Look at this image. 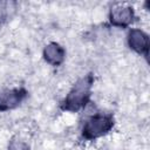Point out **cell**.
I'll list each match as a JSON object with an SVG mask.
<instances>
[{"label":"cell","mask_w":150,"mask_h":150,"mask_svg":"<svg viewBox=\"0 0 150 150\" xmlns=\"http://www.w3.org/2000/svg\"><path fill=\"white\" fill-rule=\"evenodd\" d=\"M136 9L130 4L117 2L114 4L107 14L108 23L118 29H129L136 21Z\"/></svg>","instance_id":"cell-3"},{"label":"cell","mask_w":150,"mask_h":150,"mask_svg":"<svg viewBox=\"0 0 150 150\" xmlns=\"http://www.w3.org/2000/svg\"><path fill=\"white\" fill-rule=\"evenodd\" d=\"M28 97V90L22 86L0 88V112L18 109Z\"/></svg>","instance_id":"cell-4"},{"label":"cell","mask_w":150,"mask_h":150,"mask_svg":"<svg viewBox=\"0 0 150 150\" xmlns=\"http://www.w3.org/2000/svg\"><path fill=\"white\" fill-rule=\"evenodd\" d=\"M95 83V75L88 73L80 76L68 89L67 94L60 102V109L63 112L76 114L84 111L91 103L93 88Z\"/></svg>","instance_id":"cell-1"},{"label":"cell","mask_w":150,"mask_h":150,"mask_svg":"<svg viewBox=\"0 0 150 150\" xmlns=\"http://www.w3.org/2000/svg\"><path fill=\"white\" fill-rule=\"evenodd\" d=\"M115 125L116 120L111 112L95 109L84 117L80 128V136L86 142H95L111 134Z\"/></svg>","instance_id":"cell-2"},{"label":"cell","mask_w":150,"mask_h":150,"mask_svg":"<svg viewBox=\"0 0 150 150\" xmlns=\"http://www.w3.org/2000/svg\"><path fill=\"white\" fill-rule=\"evenodd\" d=\"M7 150H30V145L25 137L13 135L7 142Z\"/></svg>","instance_id":"cell-7"},{"label":"cell","mask_w":150,"mask_h":150,"mask_svg":"<svg viewBox=\"0 0 150 150\" xmlns=\"http://www.w3.org/2000/svg\"><path fill=\"white\" fill-rule=\"evenodd\" d=\"M125 43L127 47L135 54L148 57L150 48V36L143 28L132 26L127 29Z\"/></svg>","instance_id":"cell-5"},{"label":"cell","mask_w":150,"mask_h":150,"mask_svg":"<svg viewBox=\"0 0 150 150\" xmlns=\"http://www.w3.org/2000/svg\"><path fill=\"white\" fill-rule=\"evenodd\" d=\"M42 60L53 68L61 67L67 59L66 48L57 41H49L42 47Z\"/></svg>","instance_id":"cell-6"}]
</instances>
